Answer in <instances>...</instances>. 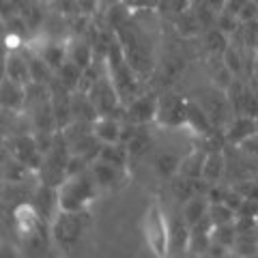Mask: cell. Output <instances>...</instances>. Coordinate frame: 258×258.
Masks as SVG:
<instances>
[{"instance_id":"6da1fadb","label":"cell","mask_w":258,"mask_h":258,"mask_svg":"<svg viewBox=\"0 0 258 258\" xmlns=\"http://www.w3.org/2000/svg\"><path fill=\"white\" fill-rule=\"evenodd\" d=\"M97 181L93 179L91 170H86L78 176H69L58 185V203L62 211L82 213L88 203L97 196Z\"/></svg>"},{"instance_id":"7a4b0ae2","label":"cell","mask_w":258,"mask_h":258,"mask_svg":"<svg viewBox=\"0 0 258 258\" xmlns=\"http://www.w3.org/2000/svg\"><path fill=\"white\" fill-rule=\"evenodd\" d=\"M13 224H15L18 235L24 241V245H26L30 252H39V254L45 252V245H47L45 224H50V222H45L43 217L35 211V207L26 205V203L20 205L13 211Z\"/></svg>"},{"instance_id":"3957f363","label":"cell","mask_w":258,"mask_h":258,"mask_svg":"<svg viewBox=\"0 0 258 258\" xmlns=\"http://www.w3.org/2000/svg\"><path fill=\"white\" fill-rule=\"evenodd\" d=\"M144 237L151 247V252L157 258H168V252L172 249V237H170V224L166 220L164 209L159 203H153L144 217Z\"/></svg>"},{"instance_id":"277c9868","label":"cell","mask_w":258,"mask_h":258,"mask_svg":"<svg viewBox=\"0 0 258 258\" xmlns=\"http://www.w3.org/2000/svg\"><path fill=\"white\" fill-rule=\"evenodd\" d=\"M52 226V239L54 243L62 247V249H74L80 239L84 235V228H86V217L84 211L82 213H76V211H58V215L54 217Z\"/></svg>"},{"instance_id":"5b68a950","label":"cell","mask_w":258,"mask_h":258,"mask_svg":"<svg viewBox=\"0 0 258 258\" xmlns=\"http://www.w3.org/2000/svg\"><path fill=\"white\" fill-rule=\"evenodd\" d=\"M7 151L11 153L13 159H18L20 164L28 166L32 172L41 170L45 155L41 153V149H39L35 136H28V134L13 136V138H9V142H7Z\"/></svg>"},{"instance_id":"8992f818","label":"cell","mask_w":258,"mask_h":258,"mask_svg":"<svg viewBox=\"0 0 258 258\" xmlns=\"http://www.w3.org/2000/svg\"><path fill=\"white\" fill-rule=\"evenodd\" d=\"M157 120L166 127L187 125V101L183 97L168 93L157 99Z\"/></svg>"},{"instance_id":"52a82bcc","label":"cell","mask_w":258,"mask_h":258,"mask_svg":"<svg viewBox=\"0 0 258 258\" xmlns=\"http://www.w3.org/2000/svg\"><path fill=\"white\" fill-rule=\"evenodd\" d=\"M32 207L35 211L43 217L45 222H54V217L60 211V203H58V187L41 183L39 187L32 191Z\"/></svg>"},{"instance_id":"ba28073f","label":"cell","mask_w":258,"mask_h":258,"mask_svg":"<svg viewBox=\"0 0 258 258\" xmlns=\"http://www.w3.org/2000/svg\"><path fill=\"white\" fill-rule=\"evenodd\" d=\"M258 132V127H256V118L254 116H247V114H241L237 116L235 120L230 123V127L226 129V142H230V144H243L245 140H249L252 136Z\"/></svg>"},{"instance_id":"9c48e42d","label":"cell","mask_w":258,"mask_h":258,"mask_svg":"<svg viewBox=\"0 0 258 258\" xmlns=\"http://www.w3.org/2000/svg\"><path fill=\"white\" fill-rule=\"evenodd\" d=\"M209 207H211V200L207 198V194H196L189 200L183 203V220L185 224L194 228L196 224H200L209 215Z\"/></svg>"},{"instance_id":"30bf717a","label":"cell","mask_w":258,"mask_h":258,"mask_svg":"<svg viewBox=\"0 0 258 258\" xmlns=\"http://www.w3.org/2000/svg\"><path fill=\"white\" fill-rule=\"evenodd\" d=\"M93 134L101 144H120L123 125L118 120H112V116H99L93 120Z\"/></svg>"},{"instance_id":"8fae6325","label":"cell","mask_w":258,"mask_h":258,"mask_svg":"<svg viewBox=\"0 0 258 258\" xmlns=\"http://www.w3.org/2000/svg\"><path fill=\"white\" fill-rule=\"evenodd\" d=\"M228 161H226V153L224 151H207V159H205V168H203V179L209 185H215L222 181V176L226 174Z\"/></svg>"},{"instance_id":"7c38bea8","label":"cell","mask_w":258,"mask_h":258,"mask_svg":"<svg viewBox=\"0 0 258 258\" xmlns=\"http://www.w3.org/2000/svg\"><path fill=\"white\" fill-rule=\"evenodd\" d=\"M153 118H157V99L140 97V99L132 101V106L127 108V120L134 125H144Z\"/></svg>"},{"instance_id":"4fadbf2b","label":"cell","mask_w":258,"mask_h":258,"mask_svg":"<svg viewBox=\"0 0 258 258\" xmlns=\"http://www.w3.org/2000/svg\"><path fill=\"white\" fill-rule=\"evenodd\" d=\"M91 174H93V179L97 181L99 187L108 189V187H114L116 181L120 179V168L110 164V161H106V159L97 157L91 164Z\"/></svg>"},{"instance_id":"5bb4252c","label":"cell","mask_w":258,"mask_h":258,"mask_svg":"<svg viewBox=\"0 0 258 258\" xmlns=\"http://www.w3.org/2000/svg\"><path fill=\"white\" fill-rule=\"evenodd\" d=\"M205 159H207V151L194 149L185 157H181L179 174L187 176V179H200L203 176V168H205Z\"/></svg>"},{"instance_id":"9a60e30c","label":"cell","mask_w":258,"mask_h":258,"mask_svg":"<svg viewBox=\"0 0 258 258\" xmlns=\"http://www.w3.org/2000/svg\"><path fill=\"white\" fill-rule=\"evenodd\" d=\"M153 166L159 176L164 179H172L174 174H179V166H181V157L172 151H159L155 159H153Z\"/></svg>"},{"instance_id":"2e32d148","label":"cell","mask_w":258,"mask_h":258,"mask_svg":"<svg viewBox=\"0 0 258 258\" xmlns=\"http://www.w3.org/2000/svg\"><path fill=\"white\" fill-rule=\"evenodd\" d=\"M187 125L196 134H203V136H207L213 129L209 114L203 110V106H196V103H187Z\"/></svg>"},{"instance_id":"e0dca14e","label":"cell","mask_w":258,"mask_h":258,"mask_svg":"<svg viewBox=\"0 0 258 258\" xmlns=\"http://www.w3.org/2000/svg\"><path fill=\"white\" fill-rule=\"evenodd\" d=\"M209 220H211L213 228L215 226L235 224L237 222V211L230 209L226 203H211V207H209Z\"/></svg>"},{"instance_id":"ac0fdd59","label":"cell","mask_w":258,"mask_h":258,"mask_svg":"<svg viewBox=\"0 0 258 258\" xmlns=\"http://www.w3.org/2000/svg\"><path fill=\"white\" fill-rule=\"evenodd\" d=\"M3 103H5V108L9 106V110H18L24 103V88H22V84H18V82H13V80L7 78L3 82Z\"/></svg>"},{"instance_id":"d6986e66","label":"cell","mask_w":258,"mask_h":258,"mask_svg":"<svg viewBox=\"0 0 258 258\" xmlns=\"http://www.w3.org/2000/svg\"><path fill=\"white\" fill-rule=\"evenodd\" d=\"M237 237H239V230L235 224H226V226H215L211 230V243H217L222 247H235L237 243Z\"/></svg>"},{"instance_id":"ffe728a7","label":"cell","mask_w":258,"mask_h":258,"mask_svg":"<svg viewBox=\"0 0 258 258\" xmlns=\"http://www.w3.org/2000/svg\"><path fill=\"white\" fill-rule=\"evenodd\" d=\"M149 144H151L149 132H147V129H142V127H138V129H136V134L132 136V138H129V142L125 144V147H127L129 157H132V159H138V157H142L144 153H147Z\"/></svg>"},{"instance_id":"44dd1931","label":"cell","mask_w":258,"mask_h":258,"mask_svg":"<svg viewBox=\"0 0 258 258\" xmlns=\"http://www.w3.org/2000/svg\"><path fill=\"white\" fill-rule=\"evenodd\" d=\"M127 157H129V153H127L125 144H101L99 159H106V161H110V164L123 168Z\"/></svg>"},{"instance_id":"7402d4cb","label":"cell","mask_w":258,"mask_h":258,"mask_svg":"<svg viewBox=\"0 0 258 258\" xmlns=\"http://www.w3.org/2000/svg\"><path fill=\"white\" fill-rule=\"evenodd\" d=\"M7 78L18 84H26L30 78V67L24 60L13 56V58H9V62H7Z\"/></svg>"},{"instance_id":"603a6c76","label":"cell","mask_w":258,"mask_h":258,"mask_svg":"<svg viewBox=\"0 0 258 258\" xmlns=\"http://www.w3.org/2000/svg\"><path fill=\"white\" fill-rule=\"evenodd\" d=\"M232 189H237L243 198H252L258 200V183L254 179H243V181H237L232 185Z\"/></svg>"},{"instance_id":"cb8c5ba5","label":"cell","mask_w":258,"mask_h":258,"mask_svg":"<svg viewBox=\"0 0 258 258\" xmlns=\"http://www.w3.org/2000/svg\"><path fill=\"white\" fill-rule=\"evenodd\" d=\"M224 64L230 74H235V76L241 74V58H239V52L235 47H228V50L224 52Z\"/></svg>"},{"instance_id":"d4e9b609","label":"cell","mask_w":258,"mask_h":258,"mask_svg":"<svg viewBox=\"0 0 258 258\" xmlns=\"http://www.w3.org/2000/svg\"><path fill=\"white\" fill-rule=\"evenodd\" d=\"M207 47L211 52H226L228 50V45H226V41H224V35L220 30H213V32L207 35Z\"/></svg>"},{"instance_id":"484cf974","label":"cell","mask_w":258,"mask_h":258,"mask_svg":"<svg viewBox=\"0 0 258 258\" xmlns=\"http://www.w3.org/2000/svg\"><path fill=\"white\" fill-rule=\"evenodd\" d=\"M69 60H74L82 69H86L88 67V60H91V50H88L86 45H78V47H74V54H71Z\"/></svg>"},{"instance_id":"4316f807","label":"cell","mask_w":258,"mask_h":258,"mask_svg":"<svg viewBox=\"0 0 258 258\" xmlns=\"http://www.w3.org/2000/svg\"><path fill=\"white\" fill-rule=\"evenodd\" d=\"M241 149H243L245 153H249L252 157H256V159H258V132H256L249 140H245L243 144H241Z\"/></svg>"},{"instance_id":"83f0119b","label":"cell","mask_w":258,"mask_h":258,"mask_svg":"<svg viewBox=\"0 0 258 258\" xmlns=\"http://www.w3.org/2000/svg\"><path fill=\"white\" fill-rule=\"evenodd\" d=\"M3 258H15V249L11 245H5L3 247Z\"/></svg>"},{"instance_id":"f1b7e54d","label":"cell","mask_w":258,"mask_h":258,"mask_svg":"<svg viewBox=\"0 0 258 258\" xmlns=\"http://www.w3.org/2000/svg\"><path fill=\"white\" fill-rule=\"evenodd\" d=\"M254 181H256V183H258V174H256V176H254Z\"/></svg>"},{"instance_id":"f546056e","label":"cell","mask_w":258,"mask_h":258,"mask_svg":"<svg viewBox=\"0 0 258 258\" xmlns=\"http://www.w3.org/2000/svg\"><path fill=\"white\" fill-rule=\"evenodd\" d=\"M256 127H258V116H256Z\"/></svg>"},{"instance_id":"4dcf8cb0","label":"cell","mask_w":258,"mask_h":258,"mask_svg":"<svg viewBox=\"0 0 258 258\" xmlns=\"http://www.w3.org/2000/svg\"><path fill=\"white\" fill-rule=\"evenodd\" d=\"M256 224H258V217H256Z\"/></svg>"}]
</instances>
